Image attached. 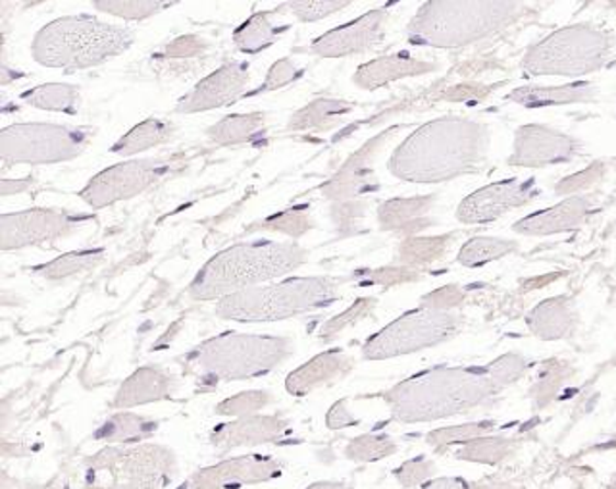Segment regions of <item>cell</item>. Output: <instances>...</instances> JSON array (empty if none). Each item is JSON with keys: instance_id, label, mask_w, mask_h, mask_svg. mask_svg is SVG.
<instances>
[{"instance_id": "8d00e7d4", "label": "cell", "mask_w": 616, "mask_h": 489, "mask_svg": "<svg viewBox=\"0 0 616 489\" xmlns=\"http://www.w3.org/2000/svg\"><path fill=\"white\" fill-rule=\"evenodd\" d=\"M396 451V443L386 435H363L349 443L347 457L353 460H379Z\"/></svg>"}, {"instance_id": "9a60e30c", "label": "cell", "mask_w": 616, "mask_h": 489, "mask_svg": "<svg viewBox=\"0 0 616 489\" xmlns=\"http://www.w3.org/2000/svg\"><path fill=\"white\" fill-rule=\"evenodd\" d=\"M280 474L282 468L274 458L253 455V457L229 458L220 465L203 468L191 481L195 489H236L246 484L274 480Z\"/></svg>"}, {"instance_id": "ba28073f", "label": "cell", "mask_w": 616, "mask_h": 489, "mask_svg": "<svg viewBox=\"0 0 616 489\" xmlns=\"http://www.w3.org/2000/svg\"><path fill=\"white\" fill-rule=\"evenodd\" d=\"M175 458L160 445L112 447L93 457L88 468L91 489H162L172 480Z\"/></svg>"}, {"instance_id": "d4e9b609", "label": "cell", "mask_w": 616, "mask_h": 489, "mask_svg": "<svg viewBox=\"0 0 616 489\" xmlns=\"http://www.w3.org/2000/svg\"><path fill=\"white\" fill-rule=\"evenodd\" d=\"M276 12L277 10L259 12L253 18H249L246 24L233 33V41H236L239 50H243L247 55L261 53L262 48H269L280 37V33L287 30V25L272 24V16Z\"/></svg>"}, {"instance_id": "f6af8a7d", "label": "cell", "mask_w": 616, "mask_h": 489, "mask_svg": "<svg viewBox=\"0 0 616 489\" xmlns=\"http://www.w3.org/2000/svg\"><path fill=\"white\" fill-rule=\"evenodd\" d=\"M326 420H328V427L333 428V430L356 424V420L349 414V411H345V401L338 402Z\"/></svg>"}, {"instance_id": "f35d334b", "label": "cell", "mask_w": 616, "mask_h": 489, "mask_svg": "<svg viewBox=\"0 0 616 489\" xmlns=\"http://www.w3.org/2000/svg\"><path fill=\"white\" fill-rule=\"evenodd\" d=\"M269 401V394H264V391H249V394H239L228 399V401L221 402L220 407H218V412L220 414H231V417L251 414V412H256L262 407H266Z\"/></svg>"}, {"instance_id": "1f68e13d", "label": "cell", "mask_w": 616, "mask_h": 489, "mask_svg": "<svg viewBox=\"0 0 616 489\" xmlns=\"http://www.w3.org/2000/svg\"><path fill=\"white\" fill-rule=\"evenodd\" d=\"M103 249L96 251H80V253H68L58 257L53 262H48L45 266L35 269L41 276L50 277V280H60V277L73 276L80 274L83 270L93 269L95 264L103 261Z\"/></svg>"}, {"instance_id": "681fc988", "label": "cell", "mask_w": 616, "mask_h": 489, "mask_svg": "<svg viewBox=\"0 0 616 489\" xmlns=\"http://www.w3.org/2000/svg\"><path fill=\"white\" fill-rule=\"evenodd\" d=\"M608 489H616V476H615V480L611 481V488Z\"/></svg>"}, {"instance_id": "484cf974", "label": "cell", "mask_w": 616, "mask_h": 489, "mask_svg": "<svg viewBox=\"0 0 616 489\" xmlns=\"http://www.w3.org/2000/svg\"><path fill=\"white\" fill-rule=\"evenodd\" d=\"M595 88L588 83L567 86V88H524L513 91L509 99L524 106H546V104H567L574 101H590Z\"/></svg>"}, {"instance_id": "ffe728a7", "label": "cell", "mask_w": 616, "mask_h": 489, "mask_svg": "<svg viewBox=\"0 0 616 489\" xmlns=\"http://www.w3.org/2000/svg\"><path fill=\"white\" fill-rule=\"evenodd\" d=\"M174 378H170L159 368L145 366L124 382V386L119 387L118 395L114 399V405L127 409L135 405L160 401L167 399L168 395L174 391Z\"/></svg>"}, {"instance_id": "7dc6e473", "label": "cell", "mask_w": 616, "mask_h": 489, "mask_svg": "<svg viewBox=\"0 0 616 489\" xmlns=\"http://www.w3.org/2000/svg\"><path fill=\"white\" fill-rule=\"evenodd\" d=\"M32 183V178H25V180H18V182H12V180H2L0 183V193L2 195H10V193H20V191L27 190V185Z\"/></svg>"}, {"instance_id": "d6a6232c", "label": "cell", "mask_w": 616, "mask_h": 489, "mask_svg": "<svg viewBox=\"0 0 616 489\" xmlns=\"http://www.w3.org/2000/svg\"><path fill=\"white\" fill-rule=\"evenodd\" d=\"M514 244L509 241H499V239H486V237H478L468 241L463 251L458 254V261L463 262L465 266H480L483 262L495 261L503 254L511 253Z\"/></svg>"}, {"instance_id": "7402d4cb", "label": "cell", "mask_w": 616, "mask_h": 489, "mask_svg": "<svg viewBox=\"0 0 616 489\" xmlns=\"http://www.w3.org/2000/svg\"><path fill=\"white\" fill-rule=\"evenodd\" d=\"M349 368L351 363L340 351L318 355L310 363L303 364L299 371L293 372L287 378V391L295 395L308 394L322 384H330L332 379L340 378Z\"/></svg>"}, {"instance_id": "bcb514c9", "label": "cell", "mask_w": 616, "mask_h": 489, "mask_svg": "<svg viewBox=\"0 0 616 489\" xmlns=\"http://www.w3.org/2000/svg\"><path fill=\"white\" fill-rule=\"evenodd\" d=\"M424 489H468V484L457 480V478H440V480L430 481Z\"/></svg>"}, {"instance_id": "74e56055", "label": "cell", "mask_w": 616, "mask_h": 489, "mask_svg": "<svg viewBox=\"0 0 616 489\" xmlns=\"http://www.w3.org/2000/svg\"><path fill=\"white\" fill-rule=\"evenodd\" d=\"M347 4V0H308V2H289L285 7L303 22H317L338 10L345 9Z\"/></svg>"}, {"instance_id": "cb8c5ba5", "label": "cell", "mask_w": 616, "mask_h": 489, "mask_svg": "<svg viewBox=\"0 0 616 489\" xmlns=\"http://www.w3.org/2000/svg\"><path fill=\"white\" fill-rule=\"evenodd\" d=\"M572 307L564 299L546 300L529 315V328L544 340H557L570 332L574 323Z\"/></svg>"}, {"instance_id": "4fadbf2b", "label": "cell", "mask_w": 616, "mask_h": 489, "mask_svg": "<svg viewBox=\"0 0 616 489\" xmlns=\"http://www.w3.org/2000/svg\"><path fill=\"white\" fill-rule=\"evenodd\" d=\"M88 218H76L66 213L33 208L24 213L2 214L0 218V249H22L27 244L53 241L68 236Z\"/></svg>"}, {"instance_id": "9c48e42d", "label": "cell", "mask_w": 616, "mask_h": 489, "mask_svg": "<svg viewBox=\"0 0 616 489\" xmlns=\"http://www.w3.org/2000/svg\"><path fill=\"white\" fill-rule=\"evenodd\" d=\"M613 43L592 27H569L541 41L524 58V68L536 76H582L607 62Z\"/></svg>"}, {"instance_id": "f546056e", "label": "cell", "mask_w": 616, "mask_h": 489, "mask_svg": "<svg viewBox=\"0 0 616 489\" xmlns=\"http://www.w3.org/2000/svg\"><path fill=\"white\" fill-rule=\"evenodd\" d=\"M25 103L32 104L35 109L43 111L68 112L73 114L80 104V93L73 86L64 83H47L39 88L32 89L22 95Z\"/></svg>"}, {"instance_id": "30bf717a", "label": "cell", "mask_w": 616, "mask_h": 489, "mask_svg": "<svg viewBox=\"0 0 616 489\" xmlns=\"http://www.w3.org/2000/svg\"><path fill=\"white\" fill-rule=\"evenodd\" d=\"M88 129L53 124H16L0 132V157L20 164H55L80 157Z\"/></svg>"}, {"instance_id": "44dd1931", "label": "cell", "mask_w": 616, "mask_h": 489, "mask_svg": "<svg viewBox=\"0 0 616 489\" xmlns=\"http://www.w3.org/2000/svg\"><path fill=\"white\" fill-rule=\"evenodd\" d=\"M285 424L276 417H251L238 420L233 424L220 427L213 434L216 447H239L277 440L284 432Z\"/></svg>"}, {"instance_id": "60d3db41", "label": "cell", "mask_w": 616, "mask_h": 489, "mask_svg": "<svg viewBox=\"0 0 616 489\" xmlns=\"http://www.w3.org/2000/svg\"><path fill=\"white\" fill-rule=\"evenodd\" d=\"M299 76L300 71L295 68V64L284 58V60H280V62L272 66V70H270L269 78L264 81V86H261V89L254 91L251 95H259V93H266V91L284 88V86L292 83L293 79H297Z\"/></svg>"}, {"instance_id": "5b68a950", "label": "cell", "mask_w": 616, "mask_h": 489, "mask_svg": "<svg viewBox=\"0 0 616 489\" xmlns=\"http://www.w3.org/2000/svg\"><path fill=\"white\" fill-rule=\"evenodd\" d=\"M335 299L338 282L332 277H293L228 295L218 303L216 315L243 323L276 322L330 307Z\"/></svg>"}, {"instance_id": "c3c4849f", "label": "cell", "mask_w": 616, "mask_h": 489, "mask_svg": "<svg viewBox=\"0 0 616 489\" xmlns=\"http://www.w3.org/2000/svg\"><path fill=\"white\" fill-rule=\"evenodd\" d=\"M308 489H349L347 486L343 484H332V481H326V484H315L312 488Z\"/></svg>"}, {"instance_id": "52a82bcc", "label": "cell", "mask_w": 616, "mask_h": 489, "mask_svg": "<svg viewBox=\"0 0 616 489\" xmlns=\"http://www.w3.org/2000/svg\"><path fill=\"white\" fill-rule=\"evenodd\" d=\"M292 341L272 336L224 333L195 349L193 363L214 379H247L264 376L284 363Z\"/></svg>"}, {"instance_id": "d6986e66", "label": "cell", "mask_w": 616, "mask_h": 489, "mask_svg": "<svg viewBox=\"0 0 616 489\" xmlns=\"http://www.w3.org/2000/svg\"><path fill=\"white\" fill-rule=\"evenodd\" d=\"M590 213V203L585 198H569L561 205L554 206L549 211L528 216L524 220L514 224V231L526 234V236H547L557 231L574 229L584 221Z\"/></svg>"}, {"instance_id": "b9f144b4", "label": "cell", "mask_w": 616, "mask_h": 489, "mask_svg": "<svg viewBox=\"0 0 616 489\" xmlns=\"http://www.w3.org/2000/svg\"><path fill=\"white\" fill-rule=\"evenodd\" d=\"M434 466L432 463H427L424 458L420 457L417 460H411V463H404L399 470H397V478L399 481L411 488V486H419L422 481L426 480L427 476L432 474Z\"/></svg>"}, {"instance_id": "ab89813d", "label": "cell", "mask_w": 616, "mask_h": 489, "mask_svg": "<svg viewBox=\"0 0 616 489\" xmlns=\"http://www.w3.org/2000/svg\"><path fill=\"white\" fill-rule=\"evenodd\" d=\"M491 424H472V427L447 428L430 434V443L434 445H450V443H465L476 440L478 435L486 434L490 430Z\"/></svg>"}, {"instance_id": "e575fe53", "label": "cell", "mask_w": 616, "mask_h": 489, "mask_svg": "<svg viewBox=\"0 0 616 489\" xmlns=\"http://www.w3.org/2000/svg\"><path fill=\"white\" fill-rule=\"evenodd\" d=\"M513 453V442L506 440H472L458 451V457L476 463H499Z\"/></svg>"}, {"instance_id": "f1b7e54d", "label": "cell", "mask_w": 616, "mask_h": 489, "mask_svg": "<svg viewBox=\"0 0 616 489\" xmlns=\"http://www.w3.org/2000/svg\"><path fill=\"white\" fill-rule=\"evenodd\" d=\"M351 109L353 106L343 101H315L293 116L289 129H330L340 124Z\"/></svg>"}, {"instance_id": "6da1fadb", "label": "cell", "mask_w": 616, "mask_h": 489, "mask_svg": "<svg viewBox=\"0 0 616 489\" xmlns=\"http://www.w3.org/2000/svg\"><path fill=\"white\" fill-rule=\"evenodd\" d=\"M488 149V132L467 120H435L420 127L389 160L404 182L434 183L468 172Z\"/></svg>"}, {"instance_id": "8992f818", "label": "cell", "mask_w": 616, "mask_h": 489, "mask_svg": "<svg viewBox=\"0 0 616 489\" xmlns=\"http://www.w3.org/2000/svg\"><path fill=\"white\" fill-rule=\"evenodd\" d=\"M514 2H427L409 25L419 45L458 47L511 24L521 12Z\"/></svg>"}, {"instance_id": "ac0fdd59", "label": "cell", "mask_w": 616, "mask_h": 489, "mask_svg": "<svg viewBox=\"0 0 616 489\" xmlns=\"http://www.w3.org/2000/svg\"><path fill=\"white\" fill-rule=\"evenodd\" d=\"M577 152V143L567 135L555 134L546 127H522L514 143L513 164L521 167H544L561 160H569Z\"/></svg>"}, {"instance_id": "83f0119b", "label": "cell", "mask_w": 616, "mask_h": 489, "mask_svg": "<svg viewBox=\"0 0 616 489\" xmlns=\"http://www.w3.org/2000/svg\"><path fill=\"white\" fill-rule=\"evenodd\" d=\"M264 129V114H233L214 124L206 134L218 145H238L253 139Z\"/></svg>"}, {"instance_id": "4dcf8cb0", "label": "cell", "mask_w": 616, "mask_h": 489, "mask_svg": "<svg viewBox=\"0 0 616 489\" xmlns=\"http://www.w3.org/2000/svg\"><path fill=\"white\" fill-rule=\"evenodd\" d=\"M157 430V424L150 420L135 417L129 412H122L112 417L106 424H104L96 437L104 440V442H132V440H142L147 435L152 434Z\"/></svg>"}, {"instance_id": "3957f363", "label": "cell", "mask_w": 616, "mask_h": 489, "mask_svg": "<svg viewBox=\"0 0 616 489\" xmlns=\"http://www.w3.org/2000/svg\"><path fill=\"white\" fill-rule=\"evenodd\" d=\"M305 259L307 251L293 243L254 241L229 247L201 269L190 285L191 297L197 300L224 299L284 276L299 269Z\"/></svg>"}, {"instance_id": "4316f807", "label": "cell", "mask_w": 616, "mask_h": 489, "mask_svg": "<svg viewBox=\"0 0 616 489\" xmlns=\"http://www.w3.org/2000/svg\"><path fill=\"white\" fill-rule=\"evenodd\" d=\"M172 134H174V126L168 124L164 120H145L142 124L135 126L126 137H122L112 147V152L129 157V155H135L139 150L150 149V147H157V145L167 143L172 137Z\"/></svg>"}, {"instance_id": "7bdbcfd3", "label": "cell", "mask_w": 616, "mask_h": 489, "mask_svg": "<svg viewBox=\"0 0 616 489\" xmlns=\"http://www.w3.org/2000/svg\"><path fill=\"white\" fill-rule=\"evenodd\" d=\"M370 303V299L358 300L356 305H353V307L349 308L345 315L333 318L332 322L328 323L326 328H322V338H324L326 336V340H332L333 333H338V330H343V328H345L347 323L353 322L355 318L364 315V310H366V308L368 307H372Z\"/></svg>"}, {"instance_id": "ee69618b", "label": "cell", "mask_w": 616, "mask_h": 489, "mask_svg": "<svg viewBox=\"0 0 616 489\" xmlns=\"http://www.w3.org/2000/svg\"><path fill=\"white\" fill-rule=\"evenodd\" d=\"M203 41L197 39V37H182V39L174 41L170 47H167L168 58L170 56H185V58H190V56H195L197 53L203 50Z\"/></svg>"}, {"instance_id": "5bb4252c", "label": "cell", "mask_w": 616, "mask_h": 489, "mask_svg": "<svg viewBox=\"0 0 616 489\" xmlns=\"http://www.w3.org/2000/svg\"><path fill=\"white\" fill-rule=\"evenodd\" d=\"M247 86H249V66L238 62L226 64L220 70L198 81L197 88L180 101L175 111L191 114V112L228 106L246 93Z\"/></svg>"}, {"instance_id": "d590c367", "label": "cell", "mask_w": 616, "mask_h": 489, "mask_svg": "<svg viewBox=\"0 0 616 489\" xmlns=\"http://www.w3.org/2000/svg\"><path fill=\"white\" fill-rule=\"evenodd\" d=\"M430 201H424V198H414V201H391L388 205L381 206L379 211V220L384 226H388V229L399 228V226H404L409 221L414 220L417 216L426 211Z\"/></svg>"}, {"instance_id": "277c9868", "label": "cell", "mask_w": 616, "mask_h": 489, "mask_svg": "<svg viewBox=\"0 0 616 489\" xmlns=\"http://www.w3.org/2000/svg\"><path fill=\"white\" fill-rule=\"evenodd\" d=\"M134 33L91 16L60 18L33 39V58L48 68L83 70L126 53Z\"/></svg>"}, {"instance_id": "603a6c76", "label": "cell", "mask_w": 616, "mask_h": 489, "mask_svg": "<svg viewBox=\"0 0 616 489\" xmlns=\"http://www.w3.org/2000/svg\"><path fill=\"white\" fill-rule=\"evenodd\" d=\"M427 70H434V66L420 62L411 56H384V58H378L374 62L361 66L356 71L355 81L361 88L376 89L386 86L393 79L419 76V73H424Z\"/></svg>"}, {"instance_id": "7c38bea8", "label": "cell", "mask_w": 616, "mask_h": 489, "mask_svg": "<svg viewBox=\"0 0 616 489\" xmlns=\"http://www.w3.org/2000/svg\"><path fill=\"white\" fill-rule=\"evenodd\" d=\"M170 172V160L142 158L104 170L95 175L80 195L93 208L114 205L139 195Z\"/></svg>"}, {"instance_id": "7a4b0ae2", "label": "cell", "mask_w": 616, "mask_h": 489, "mask_svg": "<svg viewBox=\"0 0 616 489\" xmlns=\"http://www.w3.org/2000/svg\"><path fill=\"white\" fill-rule=\"evenodd\" d=\"M493 372L432 368L404 379L388 394L391 414L399 422H430L475 409L501 389Z\"/></svg>"}, {"instance_id": "2e32d148", "label": "cell", "mask_w": 616, "mask_h": 489, "mask_svg": "<svg viewBox=\"0 0 616 489\" xmlns=\"http://www.w3.org/2000/svg\"><path fill=\"white\" fill-rule=\"evenodd\" d=\"M534 195L532 183H521L516 180L493 183L490 187L476 191L475 195L458 206V218L467 224H480L491 221L505 214L511 208L526 205Z\"/></svg>"}, {"instance_id": "e0dca14e", "label": "cell", "mask_w": 616, "mask_h": 489, "mask_svg": "<svg viewBox=\"0 0 616 489\" xmlns=\"http://www.w3.org/2000/svg\"><path fill=\"white\" fill-rule=\"evenodd\" d=\"M381 25H384V12L374 10L351 24L318 37L312 43V50L324 58H338V56L361 53L364 48L374 47L381 39V32H384Z\"/></svg>"}, {"instance_id": "8fae6325", "label": "cell", "mask_w": 616, "mask_h": 489, "mask_svg": "<svg viewBox=\"0 0 616 489\" xmlns=\"http://www.w3.org/2000/svg\"><path fill=\"white\" fill-rule=\"evenodd\" d=\"M460 318L443 308L422 307L401 316L376 333L366 345L364 356L381 361L391 356L407 355L420 349L432 348L447 341L458 332Z\"/></svg>"}, {"instance_id": "836d02e7", "label": "cell", "mask_w": 616, "mask_h": 489, "mask_svg": "<svg viewBox=\"0 0 616 489\" xmlns=\"http://www.w3.org/2000/svg\"><path fill=\"white\" fill-rule=\"evenodd\" d=\"M172 7L159 0H106L95 2V9L112 16L126 18V20H142V18L159 14L160 10Z\"/></svg>"}]
</instances>
